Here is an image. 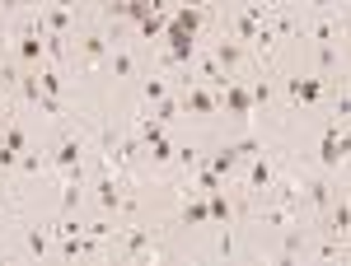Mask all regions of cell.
<instances>
[{"mask_svg":"<svg viewBox=\"0 0 351 266\" xmlns=\"http://www.w3.org/2000/svg\"><path fill=\"white\" fill-rule=\"evenodd\" d=\"M319 159H324V168H337V163L347 159V127H328L324 131V145H319Z\"/></svg>","mask_w":351,"mask_h":266,"instance_id":"cell-1","label":"cell"},{"mask_svg":"<svg viewBox=\"0 0 351 266\" xmlns=\"http://www.w3.org/2000/svg\"><path fill=\"white\" fill-rule=\"evenodd\" d=\"M52 163H56V168H61V173H66V183H71V178L80 183L84 145H80V140H61V145H56V155H52Z\"/></svg>","mask_w":351,"mask_h":266,"instance_id":"cell-2","label":"cell"},{"mask_svg":"<svg viewBox=\"0 0 351 266\" xmlns=\"http://www.w3.org/2000/svg\"><path fill=\"white\" fill-rule=\"evenodd\" d=\"M178 107H188L192 117H211V112L220 107V94H211V89H202V80H197V84H188V98H183Z\"/></svg>","mask_w":351,"mask_h":266,"instance_id":"cell-3","label":"cell"},{"mask_svg":"<svg viewBox=\"0 0 351 266\" xmlns=\"http://www.w3.org/2000/svg\"><path fill=\"white\" fill-rule=\"evenodd\" d=\"M164 10V0H112L108 5V14H127V19H145V14H160Z\"/></svg>","mask_w":351,"mask_h":266,"instance_id":"cell-4","label":"cell"},{"mask_svg":"<svg viewBox=\"0 0 351 266\" xmlns=\"http://www.w3.org/2000/svg\"><path fill=\"white\" fill-rule=\"evenodd\" d=\"M220 103L230 107V112H234V117H248V112H253V98H248V89H243V84H225V94H220Z\"/></svg>","mask_w":351,"mask_h":266,"instance_id":"cell-5","label":"cell"},{"mask_svg":"<svg viewBox=\"0 0 351 266\" xmlns=\"http://www.w3.org/2000/svg\"><path fill=\"white\" fill-rule=\"evenodd\" d=\"M19 56H24V66H38V61H43V33H38V28H24V38H19Z\"/></svg>","mask_w":351,"mask_h":266,"instance_id":"cell-6","label":"cell"},{"mask_svg":"<svg viewBox=\"0 0 351 266\" xmlns=\"http://www.w3.org/2000/svg\"><path fill=\"white\" fill-rule=\"evenodd\" d=\"M99 206H104V211H122V206H127L122 187L112 183V178H104V183H99Z\"/></svg>","mask_w":351,"mask_h":266,"instance_id":"cell-7","label":"cell"},{"mask_svg":"<svg viewBox=\"0 0 351 266\" xmlns=\"http://www.w3.org/2000/svg\"><path fill=\"white\" fill-rule=\"evenodd\" d=\"M286 89H291V98H295V103H314V98L324 94V80H291Z\"/></svg>","mask_w":351,"mask_h":266,"instance_id":"cell-8","label":"cell"},{"mask_svg":"<svg viewBox=\"0 0 351 266\" xmlns=\"http://www.w3.org/2000/svg\"><path fill=\"white\" fill-rule=\"evenodd\" d=\"M211 56H216L225 70H234V66L243 61V47H239V42H216V52H211Z\"/></svg>","mask_w":351,"mask_h":266,"instance_id":"cell-9","label":"cell"},{"mask_svg":"<svg viewBox=\"0 0 351 266\" xmlns=\"http://www.w3.org/2000/svg\"><path fill=\"white\" fill-rule=\"evenodd\" d=\"M234 163H239V150H234V145H225L220 155H211V163H206V168H216L220 178H225V173H234Z\"/></svg>","mask_w":351,"mask_h":266,"instance_id":"cell-10","label":"cell"},{"mask_svg":"<svg viewBox=\"0 0 351 266\" xmlns=\"http://www.w3.org/2000/svg\"><path fill=\"white\" fill-rule=\"evenodd\" d=\"M169 24H173V28H183V33H197V28H202V10H192V5H183V10H178V14H173Z\"/></svg>","mask_w":351,"mask_h":266,"instance_id":"cell-11","label":"cell"},{"mask_svg":"<svg viewBox=\"0 0 351 266\" xmlns=\"http://www.w3.org/2000/svg\"><path fill=\"white\" fill-rule=\"evenodd\" d=\"M108 61V47H104V38H84V66L94 70V66H104Z\"/></svg>","mask_w":351,"mask_h":266,"instance_id":"cell-12","label":"cell"},{"mask_svg":"<svg viewBox=\"0 0 351 266\" xmlns=\"http://www.w3.org/2000/svg\"><path fill=\"white\" fill-rule=\"evenodd\" d=\"M127 252H132V257H160V252L150 248V234H141V229L127 234Z\"/></svg>","mask_w":351,"mask_h":266,"instance_id":"cell-13","label":"cell"},{"mask_svg":"<svg viewBox=\"0 0 351 266\" xmlns=\"http://www.w3.org/2000/svg\"><path fill=\"white\" fill-rule=\"evenodd\" d=\"M108 70H112V80H127V75H132V52L117 47V52L108 56Z\"/></svg>","mask_w":351,"mask_h":266,"instance_id":"cell-14","label":"cell"},{"mask_svg":"<svg viewBox=\"0 0 351 266\" xmlns=\"http://www.w3.org/2000/svg\"><path fill=\"white\" fill-rule=\"evenodd\" d=\"M248 183H253V187H271V163L267 159H253V163H248Z\"/></svg>","mask_w":351,"mask_h":266,"instance_id":"cell-15","label":"cell"},{"mask_svg":"<svg viewBox=\"0 0 351 266\" xmlns=\"http://www.w3.org/2000/svg\"><path fill=\"white\" fill-rule=\"evenodd\" d=\"M347 224H351V211H347V201H337L332 206V234H337V243L347 239Z\"/></svg>","mask_w":351,"mask_h":266,"instance_id":"cell-16","label":"cell"},{"mask_svg":"<svg viewBox=\"0 0 351 266\" xmlns=\"http://www.w3.org/2000/svg\"><path fill=\"white\" fill-rule=\"evenodd\" d=\"M304 191H309V206H328V201H332V187H328L324 178H314Z\"/></svg>","mask_w":351,"mask_h":266,"instance_id":"cell-17","label":"cell"},{"mask_svg":"<svg viewBox=\"0 0 351 266\" xmlns=\"http://www.w3.org/2000/svg\"><path fill=\"white\" fill-rule=\"evenodd\" d=\"M197 183H202V191H220V173L206 168V163H197Z\"/></svg>","mask_w":351,"mask_h":266,"instance_id":"cell-18","label":"cell"},{"mask_svg":"<svg viewBox=\"0 0 351 266\" xmlns=\"http://www.w3.org/2000/svg\"><path fill=\"white\" fill-rule=\"evenodd\" d=\"M164 24H169V19H164V10H160V14H145V19H141V33H145V38H160Z\"/></svg>","mask_w":351,"mask_h":266,"instance_id":"cell-19","label":"cell"},{"mask_svg":"<svg viewBox=\"0 0 351 266\" xmlns=\"http://www.w3.org/2000/svg\"><path fill=\"white\" fill-rule=\"evenodd\" d=\"M183 220H188V224H206V220H211V215H206V201H188V206H183Z\"/></svg>","mask_w":351,"mask_h":266,"instance_id":"cell-20","label":"cell"},{"mask_svg":"<svg viewBox=\"0 0 351 266\" xmlns=\"http://www.w3.org/2000/svg\"><path fill=\"white\" fill-rule=\"evenodd\" d=\"M206 215H211V220H230V201H225L220 191H211V201H206Z\"/></svg>","mask_w":351,"mask_h":266,"instance_id":"cell-21","label":"cell"},{"mask_svg":"<svg viewBox=\"0 0 351 266\" xmlns=\"http://www.w3.org/2000/svg\"><path fill=\"white\" fill-rule=\"evenodd\" d=\"M38 84H43V94H61V75H56V70H38Z\"/></svg>","mask_w":351,"mask_h":266,"instance_id":"cell-22","label":"cell"},{"mask_svg":"<svg viewBox=\"0 0 351 266\" xmlns=\"http://www.w3.org/2000/svg\"><path fill=\"white\" fill-rule=\"evenodd\" d=\"M47 248H52V243H47L43 229H33V234H28V252H33V257H47Z\"/></svg>","mask_w":351,"mask_h":266,"instance_id":"cell-23","label":"cell"},{"mask_svg":"<svg viewBox=\"0 0 351 266\" xmlns=\"http://www.w3.org/2000/svg\"><path fill=\"white\" fill-rule=\"evenodd\" d=\"M173 112H178V98H160V103H155V122H169V117H173Z\"/></svg>","mask_w":351,"mask_h":266,"instance_id":"cell-24","label":"cell"},{"mask_svg":"<svg viewBox=\"0 0 351 266\" xmlns=\"http://www.w3.org/2000/svg\"><path fill=\"white\" fill-rule=\"evenodd\" d=\"M160 98H169L164 80H145V103H160Z\"/></svg>","mask_w":351,"mask_h":266,"instance_id":"cell-25","label":"cell"},{"mask_svg":"<svg viewBox=\"0 0 351 266\" xmlns=\"http://www.w3.org/2000/svg\"><path fill=\"white\" fill-rule=\"evenodd\" d=\"M234 28H239L243 42H253V33H258V19H253V14H239V24H234Z\"/></svg>","mask_w":351,"mask_h":266,"instance_id":"cell-26","label":"cell"},{"mask_svg":"<svg viewBox=\"0 0 351 266\" xmlns=\"http://www.w3.org/2000/svg\"><path fill=\"white\" fill-rule=\"evenodd\" d=\"M0 140H5L10 150H24V131H19V127H5V131H0Z\"/></svg>","mask_w":351,"mask_h":266,"instance_id":"cell-27","label":"cell"},{"mask_svg":"<svg viewBox=\"0 0 351 266\" xmlns=\"http://www.w3.org/2000/svg\"><path fill=\"white\" fill-rule=\"evenodd\" d=\"M150 159H160V163H169V159H173V150H169V140H155V145H150Z\"/></svg>","mask_w":351,"mask_h":266,"instance_id":"cell-28","label":"cell"},{"mask_svg":"<svg viewBox=\"0 0 351 266\" xmlns=\"http://www.w3.org/2000/svg\"><path fill=\"white\" fill-rule=\"evenodd\" d=\"M14 163H19V150H10V145L0 140V168H14Z\"/></svg>","mask_w":351,"mask_h":266,"instance_id":"cell-29","label":"cell"},{"mask_svg":"<svg viewBox=\"0 0 351 266\" xmlns=\"http://www.w3.org/2000/svg\"><path fill=\"white\" fill-rule=\"evenodd\" d=\"M248 98H253V103H263L267 107V98H271V84L263 80V84H253V94H248Z\"/></svg>","mask_w":351,"mask_h":266,"instance_id":"cell-30","label":"cell"},{"mask_svg":"<svg viewBox=\"0 0 351 266\" xmlns=\"http://www.w3.org/2000/svg\"><path fill=\"white\" fill-rule=\"evenodd\" d=\"M19 168H24V173H38V168H43V159H38V155H24V159H19Z\"/></svg>","mask_w":351,"mask_h":266,"instance_id":"cell-31","label":"cell"},{"mask_svg":"<svg viewBox=\"0 0 351 266\" xmlns=\"http://www.w3.org/2000/svg\"><path fill=\"white\" fill-rule=\"evenodd\" d=\"M328 5H332V10H337V14H342V10H347V0H328Z\"/></svg>","mask_w":351,"mask_h":266,"instance_id":"cell-32","label":"cell"},{"mask_svg":"<svg viewBox=\"0 0 351 266\" xmlns=\"http://www.w3.org/2000/svg\"><path fill=\"white\" fill-rule=\"evenodd\" d=\"M183 5H192V10H197V5H206V0H183Z\"/></svg>","mask_w":351,"mask_h":266,"instance_id":"cell-33","label":"cell"}]
</instances>
